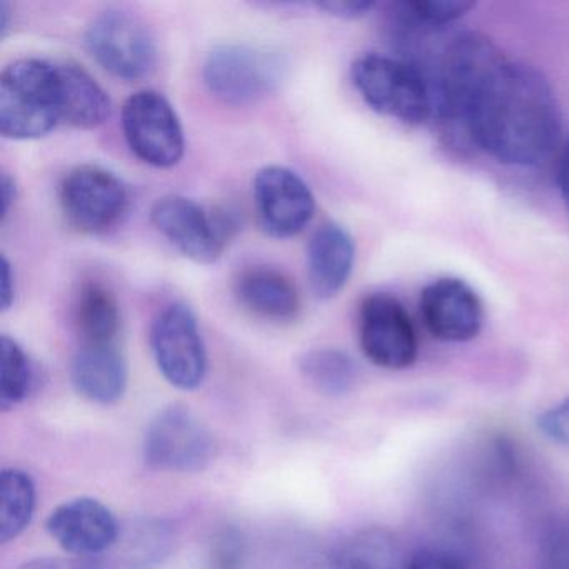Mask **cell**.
Returning a JSON list of instances; mask_svg holds the SVG:
<instances>
[{
	"label": "cell",
	"mask_w": 569,
	"mask_h": 569,
	"mask_svg": "<svg viewBox=\"0 0 569 569\" xmlns=\"http://www.w3.org/2000/svg\"><path fill=\"white\" fill-rule=\"evenodd\" d=\"M149 345L166 381L181 391H194L208 371V352L198 318L189 306L172 302L156 316Z\"/></svg>",
	"instance_id": "cell-8"
},
{
	"label": "cell",
	"mask_w": 569,
	"mask_h": 569,
	"mask_svg": "<svg viewBox=\"0 0 569 569\" xmlns=\"http://www.w3.org/2000/svg\"><path fill=\"white\" fill-rule=\"evenodd\" d=\"M16 298V282H14V272H12L11 262L6 256H2V295H0V299H2V309L8 311L11 309V306L14 305Z\"/></svg>",
	"instance_id": "cell-32"
},
{
	"label": "cell",
	"mask_w": 569,
	"mask_h": 569,
	"mask_svg": "<svg viewBox=\"0 0 569 569\" xmlns=\"http://www.w3.org/2000/svg\"><path fill=\"white\" fill-rule=\"evenodd\" d=\"M356 261V244L345 226L326 222L308 246V279L316 298L331 299L348 284Z\"/></svg>",
	"instance_id": "cell-15"
},
{
	"label": "cell",
	"mask_w": 569,
	"mask_h": 569,
	"mask_svg": "<svg viewBox=\"0 0 569 569\" xmlns=\"http://www.w3.org/2000/svg\"><path fill=\"white\" fill-rule=\"evenodd\" d=\"M316 8L336 18L359 19L371 12L376 4L371 0H328V2H319Z\"/></svg>",
	"instance_id": "cell-29"
},
{
	"label": "cell",
	"mask_w": 569,
	"mask_h": 569,
	"mask_svg": "<svg viewBox=\"0 0 569 569\" xmlns=\"http://www.w3.org/2000/svg\"><path fill=\"white\" fill-rule=\"evenodd\" d=\"M254 198L262 226L274 238L298 236L315 216L311 188L284 166H266L256 174Z\"/></svg>",
	"instance_id": "cell-12"
},
{
	"label": "cell",
	"mask_w": 569,
	"mask_h": 569,
	"mask_svg": "<svg viewBox=\"0 0 569 569\" xmlns=\"http://www.w3.org/2000/svg\"><path fill=\"white\" fill-rule=\"evenodd\" d=\"M234 292L246 309L276 321L295 318L301 308L298 288L278 269L262 266L244 269L236 279Z\"/></svg>",
	"instance_id": "cell-17"
},
{
	"label": "cell",
	"mask_w": 569,
	"mask_h": 569,
	"mask_svg": "<svg viewBox=\"0 0 569 569\" xmlns=\"http://www.w3.org/2000/svg\"><path fill=\"white\" fill-rule=\"evenodd\" d=\"M552 569H569V529H562L549 542Z\"/></svg>",
	"instance_id": "cell-31"
},
{
	"label": "cell",
	"mask_w": 569,
	"mask_h": 569,
	"mask_svg": "<svg viewBox=\"0 0 569 569\" xmlns=\"http://www.w3.org/2000/svg\"><path fill=\"white\" fill-rule=\"evenodd\" d=\"M406 569H466L458 559L448 552L422 549L408 561Z\"/></svg>",
	"instance_id": "cell-30"
},
{
	"label": "cell",
	"mask_w": 569,
	"mask_h": 569,
	"mask_svg": "<svg viewBox=\"0 0 569 569\" xmlns=\"http://www.w3.org/2000/svg\"><path fill=\"white\" fill-rule=\"evenodd\" d=\"M122 131L131 151L152 168H172L184 154L181 119L161 92L132 94L122 108Z\"/></svg>",
	"instance_id": "cell-9"
},
{
	"label": "cell",
	"mask_w": 569,
	"mask_h": 569,
	"mask_svg": "<svg viewBox=\"0 0 569 569\" xmlns=\"http://www.w3.org/2000/svg\"><path fill=\"white\" fill-rule=\"evenodd\" d=\"M298 368L305 381L328 398L348 395L358 382V366L341 349L318 348L306 351L299 358Z\"/></svg>",
	"instance_id": "cell-21"
},
{
	"label": "cell",
	"mask_w": 569,
	"mask_h": 569,
	"mask_svg": "<svg viewBox=\"0 0 569 569\" xmlns=\"http://www.w3.org/2000/svg\"><path fill=\"white\" fill-rule=\"evenodd\" d=\"M475 8V2L465 0H408L398 4L402 21L426 28L452 24Z\"/></svg>",
	"instance_id": "cell-25"
},
{
	"label": "cell",
	"mask_w": 569,
	"mask_h": 569,
	"mask_svg": "<svg viewBox=\"0 0 569 569\" xmlns=\"http://www.w3.org/2000/svg\"><path fill=\"white\" fill-rule=\"evenodd\" d=\"M36 509V485L29 472L9 468L0 475V541L18 539L31 525Z\"/></svg>",
	"instance_id": "cell-23"
},
{
	"label": "cell",
	"mask_w": 569,
	"mask_h": 569,
	"mask_svg": "<svg viewBox=\"0 0 569 569\" xmlns=\"http://www.w3.org/2000/svg\"><path fill=\"white\" fill-rule=\"evenodd\" d=\"M86 46L102 69L122 81L149 78L158 66L151 29L124 9L99 12L88 26Z\"/></svg>",
	"instance_id": "cell-6"
},
{
	"label": "cell",
	"mask_w": 569,
	"mask_h": 569,
	"mask_svg": "<svg viewBox=\"0 0 569 569\" xmlns=\"http://www.w3.org/2000/svg\"><path fill=\"white\" fill-rule=\"evenodd\" d=\"M142 452L152 471L186 475L211 465L216 442L208 426L188 406L171 405L149 422Z\"/></svg>",
	"instance_id": "cell-7"
},
{
	"label": "cell",
	"mask_w": 569,
	"mask_h": 569,
	"mask_svg": "<svg viewBox=\"0 0 569 569\" xmlns=\"http://www.w3.org/2000/svg\"><path fill=\"white\" fill-rule=\"evenodd\" d=\"M246 542L236 529H224L216 536L209 551L211 569H241L244 565Z\"/></svg>",
	"instance_id": "cell-26"
},
{
	"label": "cell",
	"mask_w": 569,
	"mask_h": 569,
	"mask_svg": "<svg viewBox=\"0 0 569 569\" xmlns=\"http://www.w3.org/2000/svg\"><path fill=\"white\" fill-rule=\"evenodd\" d=\"M36 386L31 358L16 339L2 336L0 341V409L9 411L24 402Z\"/></svg>",
	"instance_id": "cell-24"
},
{
	"label": "cell",
	"mask_w": 569,
	"mask_h": 569,
	"mask_svg": "<svg viewBox=\"0 0 569 569\" xmlns=\"http://www.w3.org/2000/svg\"><path fill=\"white\" fill-rule=\"evenodd\" d=\"M71 379L82 398L114 405L128 389V362L116 345L81 346L72 359Z\"/></svg>",
	"instance_id": "cell-16"
},
{
	"label": "cell",
	"mask_w": 569,
	"mask_h": 569,
	"mask_svg": "<svg viewBox=\"0 0 569 569\" xmlns=\"http://www.w3.org/2000/svg\"><path fill=\"white\" fill-rule=\"evenodd\" d=\"M174 545L171 526L159 519L136 522L119 536L106 561L111 569H151L164 561Z\"/></svg>",
	"instance_id": "cell-18"
},
{
	"label": "cell",
	"mask_w": 569,
	"mask_h": 569,
	"mask_svg": "<svg viewBox=\"0 0 569 569\" xmlns=\"http://www.w3.org/2000/svg\"><path fill=\"white\" fill-rule=\"evenodd\" d=\"M359 345L372 365L401 371L418 358V336L405 306L395 296L376 292L359 309Z\"/></svg>",
	"instance_id": "cell-11"
},
{
	"label": "cell",
	"mask_w": 569,
	"mask_h": 569,
	"mask_svg": "<svg viewBox=\"0 0 569 569\" xmlns=\"http://www.w3.org/2000/svg\"><path fill=\"white\" fill-rule=\"evenodd\" d=\"M351 78L366 104L379 114L408 126L428 121L432 94L422 72L402 59L389 56H359L352 62Z\"/></svg>",
	"instance_id": "cell-3"
},
{
	"label": "cell",
	"mask_w": 569,
	"mask_h": 569,
	"mask_svg": "<svg viewBox=\"0 0 569 569\" xmlns=\"http://www.w3.org/2000/svg\"><path fill=\"white\" fill-rule=\"evenodd\" d=\"M74 325L82 346L114 345L121 331V309L114 292L101 281H88L79 289Z\"/></svg>",
	"instance_id": "cell-19"
},
{
	"label": "cell",
	"mask_w": 569,
	"mask_h": 569,
	"mask_svg": "<svg viewBox=\"0 0 569 569\" xmlns=\"http://www.w3.org/2000/svg\"><path fill=\"white\" fill-rule=\"evenodd\" d=\"M419 311L439 341L468 342L481 332L485 306L478 292L459 278H439L422 289Z\"/></svg>",
	"instance_id": "cell-13"
},
{
	"label": "cell",
	"mask_w": 569,
	"mask_h": 569,
	"mask_svg": "<svg viewBox=\"0 0 569 569\" xmlns=\"http://www.w3.org/2000/svg\"><path fill=\"white\" fill-rule=\"evenodd\" d=\"M339 569H406L401 542L385 528L356 532L338 556Z\"/></svg>",
	"instance_id": "cell-22"
},
{
	"label": "cell",
	"mask_w": 569,
	"mask_h": 569,
	"mask_svg": "<svg viewBox=\"0 0 569 569\" xmlns=\"http://www.w3.org/2000/svg\"><path fill=\"white\" fill-rule=\"evenodd\" d=\"M59 202L72 228L99 234L122 218L128 209L129 191L114 172L101 166L84 164L62 179Z\"/></svg>",
	"instance_id": "cell-10"
},
{
	"label": "cell",
	"mask_w": 569,
	"mask_h": 569,
	"mask_svg": "<svg viewBox=\"0 0 569 569\" xmlns=\"http://www.w3.org/2000/svg\"><path fill=\"white\" fill-rule=\"evenodd\" d=\"M0 189H2V219H6L18 198V186H16L14 178H11L8 172H2Z\"/></svg>",
	"instance_id": "cell-33"
},
{
	"label": "cell",
	"mask_w": 569,
	"mask_h": 569,
	"mask_svg": "<svg viewBox=\"0 0 569 569\" xmlns=\"http://www.w3.org/2000/svg\"><path fill=\"white\" fill-rule=\"evenodd\" d=\"M9 29V6L6 2L0 4V34L6 38Z\"/></svg>",
	"instance_id": "cell-35"
},
{
	"label": "cell",
	"mask_w": 569,
	"mask_h": 569,
	"mask_svg": "<svg viewBox=\"0 0 569 569\" xmlns=\"http://www.w3.org/2000/svg\"><path fill=\"white\" fill-rule=\"evenodd\" d=\"M559 182H561L562 196L569 208V139L566 142L565 154H562L561 169H559Z\"/></svg>",
	"instance_id": "cell-34"
},
{
	"label": "cell",
	"mask_w": 569,
	"mask_h": 569,
	"mask_svg": "<svg viewBox=\"0 0 569 569\" xmlns=\"http://www.w3.org/2000/svg\"><path fill=\"white\" fill-rule=\"evenodd\" d=\"M286 61L278 51L248 42L216 46L202 66V81L219 101L246 106L268 98L284 81Z\"/></svg>",
	"instance_id": "cell-4"
},
{
	"label": "cell",
	"mask_w": 569,
	"mask_h": 569,
	"mask_svg": "<svg viewBox=\"0 0 569 569\" xmlns=\"http://www.w3.org/2000/svg\"><path fill=\"white\" fill-rule=\"evenodd\" d=\"M151 221L182 256L198 264L218 261L238 231V221L231 212L209 211L194 199L179 194L158 199L151 209Z\"/></svg>",
	"instance_id": "cell-5"
},
{
	"label": "cell",
	"mask_w": 569,
	"mask_h": 569,
	"mask_svg": "<svg viewBox=\"0 0 569 569\" xmlns=\"http://www.w3.org/2000/svg\"><path fill=\"white\" fill-rule=\"evenodd\" d=\"M536 425L549 441L569 449V398L546 409L542 415L538 416Z\"/></svg>",
	"instance_id": "cell-27"
},
{
	"label": "cell",
	"mask_w": 569,
	"mask_h": 569,
	"mask_svg": "<svg viewBox=\"0 0 569 569\" xmlns=\"http://www.w3.org/2000/svg\"><path fill=\"white\" fill-rule=\"evenodd\" d=\"M64 79V124L76 129H96L108 121L111 99L102 86L74 62L61 61Z\"/></svg>",
	"instance_id": "cell-20"
},
{
	"label": "cell",
	"mask_w": 569,
	"mask_h": 569,
	"mask_svg": "<svg viewBox=\"0 0 569 569\" xmlns=\"http://www.w3.org/2000/svg\"><path fill=\"white\" fill-rule=\"evenodd\" d=\"M441 94L446 109L499 164H542L561 138V112L548 79L511 58L495 41L462 32L445 51Z\"/></svg>",
	"instance_id": "cell-1"
},
{
	"label": "cell",
	"mask_w": 569,
	"mask_h": 569,
	"mask_svg": "<svg viewBox=\"0 0 569 569\" xmlns=\"http://www.w3.org/2000/svg\"><path fill=\"white\" fill-rule=\"evenodd\" d=\"M19 569H111L104 556H41L24 562Z\"/></svg>",
	"instance_id": "cell-28"
},
{
	"label": "cell",
	"mask_w": 569,
	"mask_h": 569,
	"mask_svg": "<svg viewBox=\"0 0 569 569\" xmlns=\"http://www.w3.org/2000/svg\"><path fill=\"white\" fill-rule=\"evenodd\" d=\"M46 528L64 551L81 558L106 555L121 536L114 512L94 498L62 502L49 515Z\"/></svg>",
	"instance_id": "cell-14"
},
{
	"label": "cell",
	"mask_w": 569,
	"mask_h": 569,
	"mask_svg": "<svg viewBox=\"0 0 569 569\" xmlns=\"http://www.w3.org/2000/svg\"><path fill=\"white\" fill-rule=\"evenodd\" d=\"M61 61L28 58L0 74V132L14 141L39 139L64 124Z\"/></svg>",
	"instance_id": "cell-2"
}]
</instances>
